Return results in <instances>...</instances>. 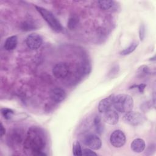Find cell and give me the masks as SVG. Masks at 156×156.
<instances>
[{"label":"cell","instance_id":"14","mask_svg":"<svg viewBox=\"0 0 156 156\" xmlns=\"http://www.w3.org/2000/svg\"><path fill=\"white\" fill-rule=\"evenodd\" d=\"M23 140V135L18 130H14L12 131L11 134L9 136V142L12 144H18Z\"/></svg>","mask_w":156,"mask_h":156},{"label":"cell","instance_id":"11","mask_svg":"<svg viewBox=\"0 0 156 156\" xmlns=\"http://www.w3.org/2000/svg\"><path fill=\"white\" fill-rule=\"evenodd\" d=\"M104 115V121L110 125H115L118 122L119 115L117 112L112 108L105 112Z\"/></svg>","mask_w":156,"mask_h":156},{"label":"cell","instance_id":"4","mask_svg":"<svg viewBox=\"0 0 156 156\" xmlns=\"http://www.w3.org/2000/svg\"><path fill=\"white\" fill-rule=\"evenodd\" d=\"M123 119L126 123L131 126H136L142 124L145 121V116L138 112L130 111L125 113L123 116Z\"/></svg>","mask_w":156,"mask_h":156},{"label":"cell","instance_id":"2","mask_svg":"<svg viewBox=\"0 0 156 156\" xmlns=\"http://www.w3.org/2000/svg\"><path fill=\"white\" fill-rule=\"evenodd\" d=\"M113 107L116 111L126 113L132 110L133 107V98L127 94H119L114 96Z\"/></svg>","mask_w":156,"mask_h":156},{"label":"cell","instance_id":"10","mask_svg":"<svg viewBox=\"0 0 156 156\" xmlns=\"http://www.w3.org/2000/svg\"><path fill=\"white\" fill-rule=\"evenodd\" d=\"M66 96V94L65 90L61 87H55L50 91V98L55 102H62L65 99Z\"/></svg>","mask_w":156,"mask_h":156},{"label":"cell","instance_id":"16","mask_svg":"<svg viewBox=\"0 0 156 156\" xmlns=\"http://www.w3.org/2000/svg\"><path fill=\"white\" fill-rule=\"evenodd\" d=\"M138 45V41H133L132 43H130V44L126 48H125L124 49H123L122 51H121L120 52V54L122 55H127L130 54V53L133 52L136 48H137Z\"/></svg>","mask_w":156,"mask_h":156},{"label":"cell","instance_id":"24","mask_svg":"<svg viewBox=\"0 0 156 156\" xmlns=\"http://www.w3.org/2000/svg\"><path fill=\"white\" fill-rule=\"evenodd\" d=\"M138 71H140V73L141 74H149V73H151L150 70H149V68L147 66H141L139 68Z\"/></svg>","mask_w":156,"mask_h":156},{"label":"cell","instance_id":"13","mask_svg":"<svg viewBox=\"0 0 156 156\" xmlns=\"http://www.w3.org/2000/svg\"><path fill=\"white\" fill-rule=\"evenodd\" d=\"M18 38L16 35H12L8 37L4 42V48L7 51L13 50L17 46Z\"/></svg>","mask_w":156,"mask_h":156},{"label":"cell","instance_id":"20","mask_svg":"<svg viewBox=\"0 0 156 156\" xmlns=\"http://www.w3.org/2000/svg\"><path fill=\"white\" fill-rule=\"evenodd\" d=\"M1 114L5 119H9L12 118L14 112L12 109L7 108H2L1 110Z\"/></svg>","mask_w":156,"mask_h":156},{"label":"cell","instance_id":"9","mask_svg":"<svg viewBox=\"0 0 156 156\" xmlns=\"http://www.w3.org/2000/svg\"><path fill=\"white\" fill-rule=\"evenodd\" d=\"M114 95L111 94L108 97L102 99L98 104V111L101 113H104L107 111L111 109L113 107Z\"/></svg>","mask_w":156,"mask_h":156},{"label":"cell","instance_id":"21","mask_svg":"<svg viewBox=\"0 0 156 156\" xmlns=\"http://www.w3.org/2000/svg\"><path fill=\"white\" fill-rule=\"evenodd\" d=\"M145 26L144 24H141L139 28V37L141 41H143L145 37Z\"/></svg>","mask_w":156,"mask_h":156},{"label":"cell","instance_id":"23","mask_svg":"<svg viewBox=\"0 0 156 156\" xmlns=\"http://www.w3.org/2000/svg\"><path fill=\"white\" fill-rule=\"evenodd\" d=\"M82 155H97V154L90 148H85L82 150Z\"/></svg>","mask_w":156,"mask_h":156},{"label":"cell","instance_id":"8","mask_svg":"<svg viewBox=\"0 0 156 156\" xmlns=\"http://www.w3.org/2000/svg\"><path fill=\"white\" fill-rule=\"evenodd\" d=\"M43 43L42 37L37 34H29L26 40V43L27 47L32 49L35 50L40 48Z\"/></svg>","mask_w":156,"mask_h":156},{"label":"cell","instance_id":"3","mask_svg":"<svg viewBox=\"0 0 156 156\" xmlns=\"http://www.w3.org/2000/svg\"><path fill=\"white\" fill-rule=\"evenodd\" d=\"M35 7L53 30L56 32H61L63 30V27L61 23L51 11L40 6L35 5Z\"/></svg>","mask_w":156,"mask_h":156},{"label":"cell","instance_id":"6","mask_svg":"<svg viewBox=\"0 0 156 156\" xmlns=\"http://www.w3.org/2000/svg\"><path fill=\"white\" fill-rule=\"evenodd\" d=\"M69 72V68L67 63L60 62L57 63L52 68L53 75L58 79H63L66 77Z\"/></svg>","mask_w":156,"mask_h":156},{"label":"cell","instance_id":"12","mask_svg":"<svg viewBox=\"0 0 156 156\" xmlns=\"http://www.w3.org/2000/svg\"><path fill=\"white\" fill-rule=\"evenodd\" d=\"M130 147L134 152L140 153L145 149L146 144L144 140L141 138H135L131 143Z\"/></svg>","mask_w":156,"mask_h":156},{"label":"cell","instance_id":"19","mask_svg":"<svg viewBox=\"0 0 156 156\" xmlns=\"http://www.w3.org/2000/svg\"><path fill=\"white\" fill-rule=\"evenodd\" d=\"M73 154L75 156L82 155V150L79 142L76 141L74 143L73 145Z\"/></svg>","mask_w":156,"mask_h":156},{"label":"cell","instance_id":"25","mask_svg":"<svg viewBox=\"0 0 156 156\" xmlns=\"http://www.w3.org/2000/svg\"><path fill=\"white\" fill-rule=\"evenodd\" d=\"M5 129L2 123L1 122V124H0V136L2 137L4 135H5Z\"/></svg>","mask_w":156,"mask_h":156},{"label":"cell","instance_id":"1","mask_svg":"<svg viewBox=\"0 0 156 156\" xmlns=\"http://www.w3.org/2000/svg\"><path fill=\"white\" fill-rule=\"evenodd\" d=\"M46 144V137L44 131L37 126L30 127L23 143L24 151L32 155H46L43 152Z\"/></svg>","mask_w":156,"mask_h":156},{"label":"cell","instance_id":"7","mask_svg":"<svg viewBox=\"0 0 156 156\" xmlns=\"http://www.w3.org/2000/svg\"><path fill=\"white\" fill-rule=\"evenodd\" d=\"M84 144L89 148L93 150H98L102 146V141L96 135L88 134L84 137Z\"/></svg>","mask_w":156,"mask_h":156},{"label":"cell","instance_id":"5","mask_svg":"<svg viewBox=\"0 0 156 156\" xmlns=\"http://www.w3.org/2000/svg\"><path fill=\"white\" fill-rule=\"evenodd\" d=\"M126 141V137L124 133L121 130H114L110 136L111 144L116 148L122 147Z\"/></svg>","mask_w":156,"mask_h":156},{"label":"cell","instance_id":"15","mask_svg":"<svg viewBox=\"0 0 156 156\" xmlns=\"http://www.w3.org/2000/svg\"><path fill=\"white\" fill-rule=\"evenodd\" d=\"M98 5L101 10H108L111 9L115 4V1H108V0H102L98 1Z\"/></svg>","mask_w":156,"mask_h":156},{"label":"cell","instance_id":"18","mask_svg":"<svg viewBox=\"0 0 156 156\" xmlns=\"http://www.w3.org/2000/svg\"><path fill=\"white\" fill-rule=\"evenodd\" d=\"M78 23H79L78 17L76 15H73L70 16V18L68 20V27L70 30H73L76 27V26L78 24Z\"/></svg>","mask_w":156,"mask_h":156},{"label":"cell","instance_id":"22","mask_svg":"<svg viewBox=\"0 0 156 156\" xmlns=\"http://www.w3.org/2000/svg\"><path fill=\"white\" fill-rule=\"evenodd\" d=\"M146 84L144 83H141V84H139V85H133L131 87H129V89H133V88H137L138 90L139 91L140 93H143L144 89H145V87H146Z\"/></svg>","mask_w":156,"mask_h":156},{"label":"cell","instance_id":"17","mask_svg":"<svg viewBox=\"0 0 156 156\" xmlns=\"http://www.w3.org/2000/svg\"><path fill=\"white\" fill-rule=\"evenodd\" d=\"M93 124L95 127L96 132L99 134H101L103 131V127L101 122V118L99 116H96L93 120Z\"/></svg>","mask_w":156,"mask_h":156}]
</instances>
